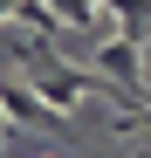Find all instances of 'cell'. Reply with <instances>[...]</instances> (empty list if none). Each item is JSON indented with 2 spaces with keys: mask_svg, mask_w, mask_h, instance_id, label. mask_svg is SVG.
Returning <instances> with one entry per match:
<instances>
[{
  "mask_svg": "<svg viewBox=\"0 0 151 158\" xmlns=\"http://www.w3.org/2000/svg\"><path fill=\"white\" fill-rule=\"evenodd\" d=\"M21 55H28V89H35L41 103H55L62 117H69L76 103L96 89V76H89V69H69V62H55L41 41H21Z\"/></svg>",
  "mask_w": 151,
  "mask_h": 158,
  "instance_id": "cell-1",
  "label": "cell"
},
{
  "mask_svg": "<svg viewBox=\"0 0 151 158\" xmlns=\"http://www.w3.org/2000/svg\"><path fill=\"white\" fill-rule=\"evenodd\" d=\"M137 55H144V48L117 35V41H103V48H96V69H89V76H103V83H117V96L131 103V110L144 103V96H137V69H144V62H137Z\"/></svg>",
  "mask_w": 151,
  "mask_h": 158,
  "instance_id": "cell-2",
  "label": "cell"
},
{
  "mask_svg": "<svg viewBox=\"0 0 151 158\" xmlns=\"http://www.w3.org/2000/svg\"><path fill=\"white\" fill-rule=\"evenodd\" d=\"M0 117H7V124H35V131H55V138H69V117L55 110V103H41L28 83H0Z\"/></svg>",
  "mask_w": 151,
  "mask_h": 158,
  "instance_id": "cell-3",
  "label": "cell"
},
{
  "mask_svg": "<svg viewBox=\"0 0 151 158\" xmlns=\"http://www.w3.org/2000/svg\"><path fill=\"white\" fill-rule=\"evenodd\" d=\"M96 7H117L124 14V41L144 48V35H151V0H96Z\"/></svg>",
  "mask_w": 151,
  "mask_h": 158,
  "instance_id": "cell-4",
  "label": "cell"
},
{
  "mask_svg": "<svg viewBox=\"0 0 151 158\" xmlns=\"http://www.w3.org/2000/svg\"><path fill=\"white\" fill-rule=\"evenodd\" d=\"M62 28H96V0H48Z\"/></svg>",
  "mask_w": 151,
  "mask_h": 158,
  "instance_id": "cell-5",
  "label": "cell"
},
{
  "mask_svg": "<svg viewBox=\"0 0 151 158\" xmlns=\"http://www.w3.org/2000/svg\"><path fill=\"white\" fill-rule=\"evenodd\" d=\"M14 14L28 21V28H41V35H55L62 21H55V7H48V0H14Z\"/></svg>",
  "mask_w": 151,
  "mask_h": 158,
  "instance_id": "cell-6",
  "label": "cell"
},
{
  "mask_svg": "<svg viewBox=\"0 0 151 158\" xmlns=\"http://www.w3.org/2000/svg\"><path fill=\"white\" fill-rule=\"evenodd\" d=\"M110 124H117V131H131V124H144V131H151V103H137L131 117H110Z\"/></svg>",
  "mask_w": 151,
  "mask_h": 158,
  "instance_id": "cell-7",
  "label": "cell"
},
{
  "mask_svg": "<svg viewBox=\"0 0 151 158\" xmlns=\"http://www.w3.org/2000/svg\"><path fill=\"white\" fill-rule=\"evenodd\" d=\"M144 158H151V151H144Z\"/></svg>",
  "mask_w": 151,
  "mask_h": 158,
  "instance_id": "cell-8",
  "label": "cell"
}]
</instances>
